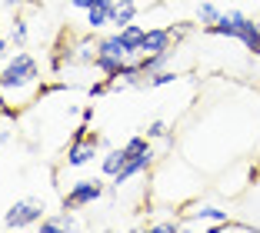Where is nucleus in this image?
I'll return each mask as SVG.
<instances>
[{
	"instance_id": "obj_1",
	"label": "nucleus",
	"mask_w": 260,
	"mask_h": 233,
	"mask_svg": "<svg viewBox=\"0 0 260 233\" xmlns=\"http://www.w3.org/2000/svg\"><path fill=\"white\" fill-rule=\"evenodd\" d=\"M0 90L14 110L30 107L37 97H44V77H40V67L30 53H14L7 60V67L0 74Z\"/></svg>"
},
{
	"instance_id": "obj_2",
	"label": "nucleus",
	"mask_w": 260,
	"mask_h": 233,
	"mask_svg": "<svg viewBox=\"0 0 260 233\" xmlns=\"http://www.w3.org/2000/svg\"><path fill=\"white\" fill-rule=\"evenodd\" d=\"M44 217H47V203L40 196H23V200H17L7 210L4 226L7 230H23V226H37Z\"/></svg>"
},
{
	"instance_id": "obj_3",
	"label": "nucleus",
	"mask_w": 260,
	"mask_h": 233,
	"mask_svg": "<svg viewBox=\"0 0 260 233\" xmlns=\"http://www.w3.org/2000/svg\"><path fill=\"white\" fill-rule=\"evenodd\" d=\"M104 196V183L97 177H84L63 193V210H80V207H93Z\"/></svg>"
},
{
	"instance_id": "obj_4",
	"label": "nucleus",
	"mask_w": 260,
	"mask_h": 233,
	"mask_svg": "<svg viewBox=\"0 0 260 233\" xmlns=\"http://www.w3.org/2000/svg\"><path fill=\"white\" fill-rule=\"evenodd\" d=\"M247 20H250V17L240 14V10H220L217 23L204 27V34H210V37H240V30H244Z\"/></svg>"
},
{
	"instance_id": "obj_5",
	"label": "nucleus",
	"mask_w": 260,
	"mask_h": 233,
	"mask_svg": "<svg viewBox=\"0 0 260 233\" xmlns=\"http://www.w3.org/2000/svg\"><path fill=\"white\" fill-rule=\"evenodd\" d=\"M174 34H170V27H150L144 37V47H140V53H147V57H157V53H174Z\"/></svg>"
},
{
	"instance_id": "obj_6",
	"label": "nucleus",
	"mask_w": 260,
	"mask_h": 233,
	"mask_svg": "<svg viewBox=\"0 0 260 233\" xmlns=\"http://www.w3.org/2000/svg\"><path fill=\"white\" fill-rule=\"evenodd\" d=\"M100 57H107V60H117V63H130L137 60L140 53H134L127 44H123L120 34H110V37H100Z\"/></svg>"
},
{
	"instance_id": "obj_7",
	"label": "nucleus",
	"mask_w": 260,
	"mask_h": 233,
	"mask_svg": "<svg viewBox=\"0 0 260 233\" xmlns=\"http://www.w3.org/2000/svg\"><path fill=\"white\" fill-rule=\"evenodd\" d=\"M137 14H140L137 0H117V4H114V10H110V23H114L117 30H120V27L134 23V17H137Z\"/></svg>"
},
{
	"instance_id": "obj_8",
	"label": "nucleus",
	"mask_w": 260,
	"mask_h": 233,
	"mask_svg": "<svg viewBox=\"0 0 260 233\" xmlns=\"http://www.w3.org/2000/svg\"><path fill=\"white\" fill-rule=\"evenodd\" d=\"M123 167H127V150H123V147L107 150V153H104V160H100V170H104V177H110V180H114Z\"/></svg>"
},
{
	"instance_id": "obj_9",
	"label": "nucleus",
	"mask_w": 260,
	"mask_h": 233,
	"mask_svg": "<svg viewBox=\"0 0 260 233\" xmlns=\"http://www.w3.org/2000/svg\"><path fill=\"white\" fill-rule=\"evenodd\" d=\"M110 10H114V4H110V0H97V4L87 10V27H90V30L107 27V23H110Z\"/></svg>"
},
{
	"instance_id": "obj_10",
	"label": "nucleus",
	"mask_w": 260,
	"mask_h": 233,
	"mask_svg": "<svg viewBox=\"0 0 260 233\" xmlns=\"http://www.w3.org/2000/svg\"><path fill=\"white\" fill-rule=\"evenodd\" d=\"M117 34L123 37V44H127L134 53H140V47H144V37H147V27H140V23H127V27H120Z\"/></svg>"
},
{
	"instance_id": "obj_11",
	"label": "nucleus",
	"mask_w": 260,
	"mask_h": 233,
	"mask_svg": "<svg viewBox=\"0 0 260 233\" xmlns=\"http://www.w3.org/2000/svg\"><path fill=\"white\" fill-rule=\"evenodd\" d=\"M37 226H40L44 233H54V230H74V226H77V220L70 217V210H63L60 217H44Z\"/></svg>"
},
{
	"instance_id": "obj_12",
	"label": "nucleus",
	"mask_w": 260,
	"mask_h": 233,
	"mask_svg": "<svg viewBox=\"0 0 260 233\" xmlns=\"http://www.w3.org/2000/svg\"><path fill=\"white\" fill-rule=\"evenodd\" d=\"M10 37H14L17 47L27 44V20H23L20 14H14V23H10Z\"/></svg>"
},
{
	"instance_id": "obj_13",
	"label": "nucleus",
	"mask_w": 260,
	"mask_h": 233,
	"mask_svg": "<svg viewBox=\"0 0 260 233\" xmlns=\"http://www.w3.org/2000/svg\"><path fill=\"white\" fill-rule=\"evenodd\" d=\"M217 17H220V10H217L214 4H200V7H197V23H204V27L217 23Z\"/></svg>"
},
{
	"instance_id": "obj_14",
	"label": "nucleus",
	"mask_w": 260,
	"mask_h": 233,
	"mask_svg": "<svg viewBox=\"0 0 260 233\" xmlns=\"http://www.w3.org/2000/svg\"><path fill=\"white\" fill-rule=\"evenodd\" d=\"M0 7H7L10 14H20V10H34L37 0H0Z\"/></svg>"
},
{
	"instance_id": "obj_15",
	"label": "nucleus",
	"mask_w": 260,
	"mask_h": 233,
	"mask_svg": "<svg viewBox=\"0 0 260 233\" xmlns=\"http://www.w3.org/2000/svg\"><path fill=\"white\" fill-rule=\"evenodd\" d=\"M167 134H170V127H167L164 120H153L150 127H147V137H150V140H164Z\"/></svg>"
},
{
	"instance_id": "obj_16",
	"label": "nucleus",
	"mask_w": 260,
	"mask_h": 233,
	"mask_svg": "<svg viewBox=\"0 0 260 233\" xmlns=\"http://www.w3.org/2000/svg\"><path fill=\"white\" fill-rule=\"evenodd\" d=\"M14 113L17 110L7 104V97H4V90H0V117H4V120H14Z\"/></svg>"
},
{
	"instance_id": "obj_17",
	"label": "nucleus",
	"mask_w": 260,
	"mask_h": 233,
	"mask_svg": "<svg viewBox=\"0 0 260 233\" xmlns=\"http://www.w3.org/2000/svg\"><path fill=\"white\" fill-rule=\"evenodd\" d=\"M70 4H74V7H77V10H90V7H93V4H97V0H70Z\"/></svg>"
},
{
	"instance_id": "obj_18",
	"label": "nucleus",
	"mask_w": 260,
	"mask_h": 233,
	"mask_svg": "<svg viewBox=\"0 0 260 233\" xmlns=\"http://www.w3.org/2000/svg\"><path fill=\"white\" fill-rule=\"evenodd\" d=\"M137 7L140 10H153V7H160V0H137Z\"/></svg>"
},
{
	"instance_id": "obj_19",
	"label": "nucleus",
	"mask_w": 260,
	"mask_h": 233,
	"mask_svg": "<svg viewBox=\"0 0 260 233\" xmlns=\"http://www.w3.org/2000/svg\"><path fill=\"white\" fill-rule=\"evenodd\" d=\"M80 117H84V123H90L93 120V107H84V110H80Z\"/></svg>"
},
{
	"instance_id": "obj_20",
	"label": "nucleus",
	"mask_w": 260,
	"mask_h": 233,
	"mask_svg": "<svg viewBox=\"0 0 260 233\" xmlns=\"http://www.w3.org/2000/svg\"><path fill=\"white\" fill-rule=\"evenodd\" d=\"M7 47H10V44H7L4 37H0V57H7Z\"/></svg>"
},
{
	"instance_id": "obj_21",
	"label": "nucleus",
	"mask_w": 260,
	"mask_h": 233,
	"mask_svg": "<svg viewBox=\"0 0 260 233\" xmlns=\"http://www.w3.org/2000/svg\"><path fill=\"white\" fill-rule=\"evenodd\" d=\"M10 140V130H4V127H0V143H7Z\"/></svg>"
}]
</instances>
